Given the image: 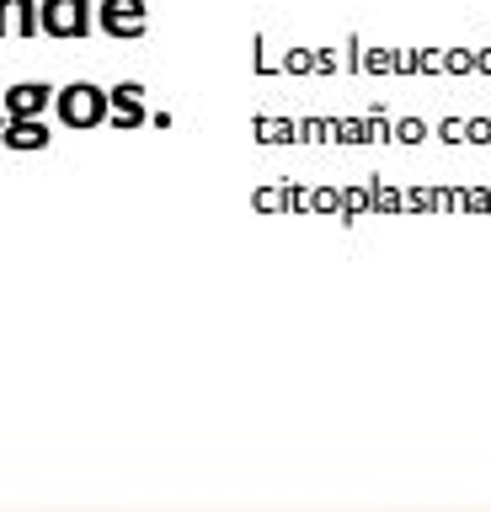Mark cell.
Listing matches in <instances>:
<instances>
[{"label":"cell","mask_w":491,"mask_h":512,"mask_svg":"<svg viewBox=\"0 0 491 512\" xmlns=\"http://www.w3.org/2000/svg\"><path fill=\"white\" fill-rule=\"evenodd\" d=\"M81 0H49V11H43V27L49 32H81L86 22H81Z\"/></svg>","instance_id":"obj_1"},{"label":"cell","mask_w":491,"mask_h":512,"mask_svg":"<svg viewBox=\"0 0 491 512\" xmlns=\"http://www.w3.org/2000/svg\"><path fill=\"white\" fill-rule=\"evenodd\" d=\"M65 118L70 123H91V118H97V96H91V86H75V96L65 102Z\"/></svg>","instance_id":"obj_2"},{"label":"cell","mask_w":491,"mask_h":512,"mask_svg":"<svg viewBox=\"0 0 491 512\" xmlns=\"http://www.w3.org/2000/svg\"><path fill=\"white\" fill-rule=\"evenodd\" d=\"M6 107L17 112V118H27V112H38V107H43V86H17V91L6 96Z\"/></svg>","instance_id":"obj_3"},{"label":"cell","mask_w":491,"mask_h":512,"mask_svg":"<svg viewBox=\"0 0 491 512\" xmlns=\"http://www.w3.org/2000/svg\"><path fill=\"white\" fill-rule=\"evenodd\" d=\"M6 144H43V128H33V123H11Z\"/></svg>","instance_id":"obj_4"}]
</instances>
